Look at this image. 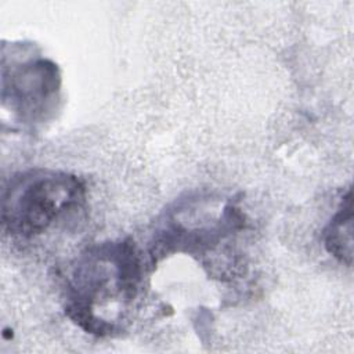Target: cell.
<instances>
[{
  "instance_id": "obj_2",
  "label": "cell",
  "mask_w": 354,
  "mask_h": 354,
  "mask_svg": "<svg viewBox=\"0 0 354 354\" xmlns=\"http://www.w3.org/2000/svg\"><path fill=\"white\" fill-rule=\"evenodd\" d=\"M86 202V184L73 173L35 167L15 173L1 196V224L14 238L32 239Z\"/></svg>"
},
{
  "instance_id": "obj_5",
  "label": "cell",
  "mask_w": 354,
  "mask_h": 354,
  "mask_svg": "<svg viewBox=\"0 0 354 354\" xmlns=\"http://www.w3.org/2000/svg\"><path fill=\"white\" fill-rule=\"evenodd\" d=\"M324 246L339 263L353 264V194L348 188L324 230Z\"/></svg>"
},
{
  "instance_id": "obj_1",
  "label": "cell",
  "mask_w": 354,
  "mask_h": 354,
  "mask_svg": "<svg viewBox=\"0 0 354 354\" xmlns=\"http://www.w3.org/2000/svg\"><path fill=\"white\" fill-rule=\"evenodd\" d=\"M145 272L142 252L130 236L86 248L61 274L65 315L98 337L120 333Z\"/></svg>"
},
{
  "instance_id": "obj_4",
  "label": "cell",
  "mask_w": 354,
  "mask_h": 354,
  "mask_svg": "<svg viewBox=\"0 0 354 354\" xmlns=\"http://www.w3.org/2000/svg\"><path fill=\"white\" fill-rule=\"evenodd\" d=\"M11 58L1 59V102L15 123L35 129L50 122L61 101L62 77L58 65L32 44H11Z\"/></svg>"
},
{
  "instance_id": "obj_3",
  "label": "cell",
  "mask_w": 354,
  "mask_h": 354,
  "mask_svg": "<svg viewBox=\"0 0 354 354\" xmlns=\"http://www.w3.org/2000/svg\"><path fill=\"white\" fill-rule=\"evenodd\" d=\"M245 214L231 199L191 194L167 209L153 232L149 264L155 266L173 252L206 256L231 234L245 230Z\"/></svg>"
}]
</instances>
